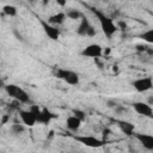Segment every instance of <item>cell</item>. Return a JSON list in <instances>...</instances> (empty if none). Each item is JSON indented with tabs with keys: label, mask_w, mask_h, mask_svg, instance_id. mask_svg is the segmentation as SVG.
<instances>
[{
	"label": "cell",
	"mask_w": 153,
	"mask_h": 153,
	"mask_svg": "<svg viewBox=\"0 0 153 153\" xmlns=\"http://www.w3.org/2000/svg\"><path fill=\"white\" fill-rule=\"evenodd\" d=\"M92 13L96 16V18L98 19L99 22V26L103 31V33L108 37V38H111L116 32H117V26H116V23H114V19L109 16H106L103 11L98 10V8H91Z\"/></svg>",
	"instance_id": "cell-1"
},
{
	"label": "cell",
	"mask_w": 153,
	"mask_h": 153,
	"mask_svg": "<svg viewBox=\"0 0 153 153\" xmlns=\"http://www.w3.org/2000/svg\"><path fill=\"white\" fill-rule=\"evenodd\" d=\"M5 91L11 98H13L14 100H17L20 104H29L31 100L29 93L24 88H22L20 86H18L16 84H6Z\"/></svg>",
	"instance_id": "cell-2"
},
{
	"label": "cell",
	"mask_w": 153,
	"mask_h": 153,
	"mask_svg": "<svg viewBox=\"0 0 153 153\" xmlns=\"http://www.w3.org/2000/svg\"><path fill=\"white\" fill-rule=\"evenodd\" d=\"M53 73H54V75L57 79H61L66 84L72 85V86L78 85L79 81H80L79 74L75 73L74 71H71V69H67V68H57V67H55V69H54Z\"/></svg>",
	"instance_id": "cell-3"
},
{
	"label": "cell",
	"mask_w": 153,
	"mask_h": 153,
	"mask_svg": "<svg viewBox=\"0 0 153 153\" xmlns=\"http://www.w3.org/2000/svg\"><path fill=\"white\" fill-rule=\"evenodd\" d=\"M74 139L78 142H80L81 145H84V146H86L88 148H100L106 143L103 139L96 137L93 135H78Z\"/></svg>",
	"instance_id": "cell-4"
},
{
	"label": "cell",
	"mask_w": 153,
	"mask_h": 153,
	"mask_svg": "<svg viewBox=\"0 0 153 153\" xmlns=\"http://www.w3.org/2000/svg\"><path fill=\"white\" fill-rule=\"evenodd\" d=\"M103 47L100 44H97V43H92V44H88L86 45L82 50H81V55L85 56V57H90V59H99L102 55H103Z\"/></svg>",
	"instance_id": "cell-5"
},
{
	"label": "cell",
	"mask_w": 153,
	"mask_h": 153,
	"mask_svg": "<svg viewBox=\"0 0 153 153\" xmlns=\"http://www.w3.org/2000/svg\"><path fill=\"white\" fill-rule=\"evenodd\" d=\"M131 85L136 92L143 93V92L149 91L153 87V80H152V76H143V78H139L134 80Z\"/></svg>",
	"instance_id": "cell-6"
},
{
	"label": "cell",
	"mask_w": 153,
	"mask_h": 153,
	"mask_svg": "<svg viewBox=\"0 0 153 153\" xmlns=\"http://www.w3.org/2000/svg\"><path fill=\"white\" fill-rule=\"evenodd\" d=\"M39 23L42 25V29L44 31V33L53 41H57L60 38V35H61V31L60 29H57L56 26L54 25H50L49 23H47V20H43V19H39Z\"/></svg>",
	"instance_id": "cell-7"
},
{
	"label": "cell",
	"mask_w": 153,
	"mask_h": 153,
	"mask_svg": "<svg viewBox=\"0 0 153 153\" xmlns=\"http://www.w3.org/2000/svg\"><path fill=\"white\" fill-rule=\"evenodd\" d=\"M133 109L136 114L143 116V117H148L152 118L153 117V109L151 105H148L145 102H134L133 103Z\"/></svg>",
	"instance_id": "cell-8"
},
{
	"label": "cell",
	"mask_w": 153,
	"mask_h": 153,
	"mask_svg": "<svg viewBox=\"0 0 153 153\" xmlns=\"http://www.w3.org/2000/svg\"><path fill=\"white\" fill-rule=\"evenodd\" d=\"M146 151H153V136L145 133H134L133 135Z\"/></svg>",
	"instance_id": "cell-9"
},
{
	"label": "cell",
	"mask_w": 153,
	"mask_h": 153,
	"mask_svg": "<svg viewBox=\"0 0 153 153\" xmlns=\"http://www.w3.org/2000/svg\"><path fill=\"white\" fill-rule=\"evenodd\" d=\"M35 117H36V123L49 124L51 122V120L55 118V114H53L47 108H41V110L35 115Z\"/></svg>",
	"instance_id": "cell-10"
},
{
	"label": "cell",
	"mask_w": 153,
	"mask_h": 153,
	"mask_svg": "<svg viewBox=\"0 0 153 153\" xmlns=\"http://www.w3.org/2000/svg\"><path fill=\"white\" fill-rule=\"evenodd\" d=\"M19 117L25 127H33L36 124V117L30 110H19Z\"/></svg>",
	"instance_id": "cell-11"
},
{
	"label": "cell",
	"mask_w": 153,
	"mask_h": 153,
	"mask_svg": "<svg viewBox=\"0 0 153 153\" xmlns=\"http://www.w3.org/2000/svg\"><path fill=\"white\" fill-rule=\"evenodd\" d=\"M117 126L126 136H133L135 133V126L131 122L121 120V121H117Z\"/></svg>",
	"instance_id": "cell-12"
},
{
	"label": "cell",
	"mask_w": 153,
	"mask_h": 153,
	"mask_svg": "<svg viewBox=\"0 0 153 153\" xmlns=\"http://www.w3.org/2000/svg\"><path fill=\"white\" fill-rule=\"evenodd\" d=\"M91 26H92V24L90 23L88 18H86V16L82 14V17L80 18V23H79V25L76 27V33L79 36H86Z\"/></svg>",
	"instance_id": "cell-13"
},
{
	"label": "cell",
	"mask_w": 153,
	"mask_h": 153,
	"mask_svg": "<svg viewBox=\"0 0 153 153\" xmlns=\"http://www.w3.org/2000/svg\"><path fill=\"white\" fill-rule=\"evenodd\" d=\"M66 19H67V17H66V13L65 12H57L55 14L49 16L48 19H47V23H49L50 25H54V26L57 27L59 25H62Z\"/></svg>",
	"instance_id": "cell-14"
},
{
	"label": "cell",
	"mask_w": 153,
	"mask_h": 153,
	"mask_svg": "<svg viewBox=\"0 0 153 153\" xmlns=\"http://www.w3.org/2000/svg\"><path fill=\"white\" fill-rule=\"evenodd\" d=\"M81 121L80 120H78L75 116H73V115H71V116H68L67 118H66V127L71 130V131H78L79 129H80V127H81Z\"/></svg>",
	"instance_id": "cell-15"
},
{
	"label": "cell",
	"mask_w": 153,
	"mask_h": 153,
	"mask_svg": "<svg viewBox=\"0 0 153 153\" xmlns=\"http://www.w3.org/2000/svg\"><path fill=\"white\" fill-rule=\"evenodd\" d=\"M2 13L7 17H16L18 14V10L13 5H5L2 7Z\"/></svg>",
	"instance_id": "cell-16"
},
{
	"label": "cell",
	"mask_w": 153,
	"mask_h": 153,
	"mask_svg": "<svg viewBox=\"0 0 153 153\" xmlns=\"http://www.w3.org/2000/svg\"><path fill=\"white\" fill-rule=\"evenodd\" d=\"M65 13H66V17H67V18L73 19V20L80 19V18L82 17V13H81L79 10H75V8H69V10H67Z\"/></svg>",
	"instance_id": "cell-17"
},
{
	"label": "cell",
	"mask_w": 153,
	"mask_h": 153,
	"mask_svg": "<svg viewBox=\"0 0 153 153\" xmlns=\"http://www.w3.org/2000/svg\"><path fill=\"white\" fill-rule=\"evenodd\" d=\"M140 38L143 39V42H146V44H152L153 43V30L152 29H148L146 31H143L141 35H140Z\"/></svg>",
	"instance_id": "cell-18"
},
{
	"label": "cell",
	"mask_w": 153,
	"mask_h": 153,
	"mask_svg": "<svg viewBox=\"0 0 153 153\" xmlns=\"http://www.w3.org/2000/svg\"><path fill=\"white\" fill-rule=\"evenodd\" d=\"M135 50L141 53V54H148L149 56L153 54V49L148 44H136L135 45Z\"/></svg>",
	"instance_id": "cell-19"
},
{
	"label": "cell",
	"mask_w": 153,
	"mask_h": 153,
	"mask_svg": "<svg viewBox=\"0 0 153 153\" xmlns=\"http://www.w3.org/2000/svg\"><path fill=\"white\" fill-rule=\"evenodd\" d=\"M25 131V126L23 123H13L11 126V133L14 135H20Z\"/></svg>",
	"instance_id": "cell-20"
},
{
	"label": "cell",
	"mask_w": 153,
	"mask_h": 153,
	"mask_svg": "<svg viewBox=\"0 0 153 153\" xmlns=\"http://www.w3.org/2000/svg\"><path fill=\"white\" fill-rule=\"evenodd\" d=\"M73 116H75L78 120H80L81 122H84L86 120V112L80 110V109H74L73 110Z\"/></svg>",
	"instance_id": "cell-21"
},
{
	"label": "cell",
	"mask_w": 153,
	"mask_h": 153,
	"mask_svg": "<svg viewBox=\"0 0 153 153\" xmlns=\"http://www.w3.org/2000/svg\"><path fill=\"white\" fill-rule=\"evenodd\" d=\"M116 26H117V29H121V30H126L127 29V24L124 22H122V20H118Z\"/></svg>",
	"instance_id": "cell-22"
},
{
	"label": "cell",
	"mask_w": 153,
	"mask_h": 153,
	"mask_svg": "<svg viewBox=\"0 0 153 153\" xmlns=\"http://www.w3.org/2000/svg\"><path fill=\"white\" fill-rule=\"evenodd\" d=\"M96 33H97V31H96L94 26L92 25V26L90 27V30H88V32H87V35H86V36H88V37H93V36H96Z\"/></svg>",
	"instance_id": "cell-23"
},
{
	"label": "cell",
	"mask_w": 153,
	"mask_h": 153,
	"mask_svg": "<svg viewBox=\"0 0 153 153\" xmlns=\"http://www.w3.org/2000/svg\"><path fill=\"white\" fill-rule=\"evenodd\" d=\"M106 104H108V108H111V109H115V108L118 105L115 100H108V103H106Z\"/></svg>",
	"instance_id": "cell-24"
},
{
	"label": "cell",
	"mask_w": 153,
	"mask_h": 153,
	"mask_svg": "<svg viewBox=\"0 0 153 153\" xmlns=\"http://www.w3.org/2000/svg\"><path fill=\"white\" fill-rule=\"evenodd\" d=\"M8 120H10V116H8V115L4 116V117H2V120H1V124H5V123H6Z\"/></svg>",
	"instance_id": "cell-25"
},
{
	"label": "cell",
	"mask_w": 153,
	"mask_h": 153,
	"mask_svg": "<svg viewBox=\"0 0 153 153\" xmlns=\"http://www.w3.org/2000/svg\"><path fill=\"white\" fill-rule=\"evenodd\" d=\"M5 86H6V84L4 82L2 79H0V90H1V88H5Z\"/></svg>",
	"instance_id": "cell-26"
}]
</instances>
